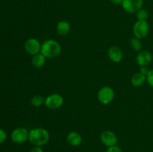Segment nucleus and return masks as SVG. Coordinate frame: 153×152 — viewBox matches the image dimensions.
Returning a JSON list of instances; mask_svg holds the SVG:
<instances>
[{"mask_svg": "<svg viewBox=\"0 0 153 152\" xmlns=\"http://www.w3.org/2000/svg\"><path fill=\"white\" fill-rule=\"evenodd\" d=\"M45 104V98L40 95H34L31 99V104L33 107H39Z\"/></svg>", "mask_w": 153, "mask_h": 152, "instance_id": "nucleus-17", "label": "nucleus"}, {"mask_svg": "<svg viewBox=\"0 0 153 152\" xmlns=\"http://www.w3.org/2000/svg\"><path fill=\"white\" fill-rule=\"evenodd\" d=\"M50 136L49 131L43 128H33L28 133V141L34 146L44 145L49 142Z\"/></svg>", "mask_w": 153, "mask_h": 152, "instance_id": "nucleus-1", "label": "nucleus"}, {"mask_svg": "<svg viewBox=\"0 0 153 152\" xmlns=\"http://www.w3.org/2000/svg\"><path fill=\"white\" fill-rule=\"evenodd\" d=\"M108 56L109 59L112 62L120 63L122 61L123 54V52L120 49V48H119L118 46H114L108 49Z\"/></svg>", "mask_w": 153, "mask_h": 152, "instance_id": "nucleus-11", "label": "nucleus"}, {"mask_svg": "<svg viewBox=\"0 0 153 152\" xmlns=\"http://www.w3.org/2000/svg\"><path fill=\"white\" fill-rule=\"evenodd\" d=\"M46 58L42 53H38L34 55L31 59V64L35 68H41L46 63Z\"/></svg>", "mask_w": 153, "mask_h": 152, "instance_id": "nucleus-15", "label": "nucleus"}, {"mask_svg": "<svg viewBox=\"0 0 153 152\" xmlns=\"http://www.w3.org/2000/svg\"><path fill=\"white\" fill-rule=\"evenodd\" d=\"M136 16L137 18V20H143L147 21L148 18H149V13L146 9H143L142 7L140 10L136 13Z\"/></svg>", "mask_w": 153, "mask_h": 152, "instance_id": "nucleus-18", "label": "nucleus"}, {"mask_svg": "<svg viewBox=\"0 0 153 152\" xmlns=\"http://www.w3.org/2000/svg\"><path fill=\"white\" fill-rule=\"evenodd\" d=\"M67 141L70 145L79 146L82 142V137L79 133L76 131H71L67 136Z\"/></svg>", "mask_w": 153, "mask_h": 152, "instance_id": "nucleus-12", "label": "nucleus"}, {"mask_svg": "<svg viewBox=\"0 0 153 152\" xmlns=\"http://www.w3.org/2000/svg\"><path fill=\"white\" fill-rule=\"evenodd\" d=\"M143 0H123L122 7L125 11L129 13H136L143 7Z\"/></svg>", "mask_w": 153, "mask_h": 152, "instance_id": "nucleus-7", "label": "nucleus"}, {"mask_svg": "<svg viewBox=\"0 0 153 152\" xmlns=\"http://www.w3.org/2000/svg\"><path fill=\"white\" fill-rule=\"evenodd\" d=\"M29 152H43V149L40 147H39V146H34V148H32L31 149V151H30Z\"/></svg>", "mask_w": 153, "mask_h": 152, "instance_id": "nucleus-23", "label": "nucleus"}, {"mask_svg": "<svg viewBox=\"0 0 153 152\" xmlns=\"http://www.w3.org/2000/svg\"><path fill=\"white\" fill-rule=\"evenodd\" d=\"M152 61V55L149 51H140L136 56V62L140 66H148Z\"/></svg>", "mask_w": 153, "mask_h": 152, "instance_id": "nucleus-10", "label": "nucleus"}, {"mask_svg": "<svg viewBox=\"0 0 153 152\" xmlns=\"http://www.w3.org/2000/svg\"><path fill=\"white\" fill-rule=\"evenodd\" d=\"M64 104V98L58 93L50 94L45 98V105L50 110L60 108Z\"/></svg>", "mask_w": 153, "mask_h": 152, "instance_id": "nucleus-5", "label": "nucleus"}, {"mask_svg": "<svg viewBox=\"0 0 153 152\" xmlns=\"http://www.w3.org/2000/svg\"><path fill=\"white\" fill-rule=\"evenodd\" d=\"M105 152H123V151L120 149V148H119L117 145H114V146H112V147L108 148L107 150L105 151Z\"/></svg>", "mask_w": 153, "mask_h": 152, "instance_id": "nucleus-21", "label": "nucleus"}, {"mask_svg": "<svg viewBox=\"0 0 153 152\" xmlns=\"http://www.w3.org/2000/svg\"><path fill=\"white\" fill-rule=\"evenodd\" d=\"M40 53L43 54L46 58L53 59L59 56L61 53V46L56 40H46L42 43Z\"/></svg>", "mask_w": 153, "mask_h": 152, "instance_id": "nucleus-2", "label": "nucleus"}, {"mask_svg": "<svg viewBox=\"0 0 153 152\" xmlns=\"http://www.w3.org/2000/svg\"><path fill=\"white\" fill-rule=\"evenodd\" d=\"M149 69L147 66H140V72H141L142 74L145 75H147L148 73L149 72Z\"/></svg>", "mask_w": 153, "mask_h": 152, "instance_id": "nucleus-22", "label": "nucleus"}, {"mask_svg": "<svg viewBox=\"0 0 153 152\" xmlns=\"http://www.w3.org/2000/svg\"><path fill=\"white\" fill-rule=\"evenodd\" d=\"M129 44L131 49L134 51H135V52H140V51H142L143 44H142V42L140 41V39L137 38V37H132V38L130 39Z\"/></svg>", "mask_w": 153, "mask_h": 152, "instance_id": "nucleus-16", "label": "nucleus"}, {"mask_svg": "<svg viewBox=\"0 0 153 152\" xmlns=\"http://www.w3.org/2000/svg\"><path fill=\"white\" fill-rule=\"evenodd\" d=\"M110 1L111 3L117 5V4H122V2L123 0H110Z\"/></svg>", "mask_w": 153, "mask_h": 152, "instance_id": "nucleus-24", "label": "nucleus"}, {"mask_svg": "<svg viewBox=\"0 0 153 152\" xmlns=\"http://www.w3.org/2000/svg\"><path fill=\"white\" fill-rule=\"evenodd\" d=\"M146 81V75L142 74L141 72L134 73L131 78V83L135 87L141 86Z\"/></svg>", "mask_w": 153, "mask_h": 152, "instance_id": "nucleus-14", "label": "nucleus"}, {"mask_svg": "<svg viewBox=\"0 0 153 152\" xmlns=\"http://www.w3.org/2000/svg\"><path fill=\"white\" fill-rule=\"evenodd\" d=\"M28 133L29 132L26 128H22V127L16 128L12 131L10 139H11L12 142H13L14 143L21 144L28 139Z\"/></svg>", "mask_w": 153, "mask_h": 152, "instance_id": "nucleus-6", "label": "nucleus"}, {"mask_svg": "<svg viewBox=\"0 0 153 152\" xmlns=\"http://www.w3.org/2000/svg\"><path fill=\"white\" fill-rule=\"evenodd\" d=\"M100 139L102 144L106 147H112L116 145L117 143V137L111 131H104L100 135Z\"/></svg>", "mask_w": 153, "mask_h": 152, "instance_id": "nucleus-9", "label": "nucleus"}, {"mask_svg": "<svg viewBox=\"0 0 153 152\" xmlns=\"http://www.w3.org/2000/svg\"><path fill=\"white\" fill-rule=\"evenodd\" d=\"M146 81H147L148 84L153 88V69L149 70V73L146 75Z\"/></svg>", "mask_w": 153, "mask_h": 152, "instance_id": "nucleus-19", "label": "nucleus"}, {"mask_svg": "<svg viewBox=\"0 0 153 152\" xmlns=\"http://www.w3.org/2000/svg\"><path fill=\"white\" fill-rule=\"evenodd\" d=\"M7 138V134L3 129L0 128V144L4 142Z\"/></svg>", "mask_w": 153, "mask_h": 152, "instance_id": "nucleus-20", "label": "nucleus"}, {"mask_svg": "<svg viewBox=\"0 0 153 152\" xmlns=\"http://www.w3.org/2000/svg\"><path fill=\"white\" fill-rule=\"evenodd\" d=\"M41 46L42 44L37 39L31 37V38H28V40H26V41L25 42L24 47H25V50L26 51L27 53L34 56L37 54L40 53Z\"/></svg>", "mask_w": 153, "mask_h": 152, "instance_id": "nucleus-8", "label": "nucleus"}, {"mask_svg": "<svg viewBox=\"0 0 153 152\" xmlns=\"http://www.w3.org/2000/svg\"><path fill=\"white\" fill-rule=\"evenodd\" d=\"M149 32V25L147 21L137 20L133 25V34L137 38H145Z\"/></svg>", "mask_w": 153, "mask_h": 152, "instance_id": "nucleus-4", "label": "nucleus"}, {"mask_svg": "<svg viewBox=\"0 0 153 152\" xmlns=\"http://www.w3.org/2000/svg\"><path fill=\"white\" fill-rule=\"evenodd\" d=\"M71 25L67 20H61L57 24L56 31L60 36H66L70 32Z\"/></svg>", "mask_w": 153, "mask_h": 152, "instance_id": "nucleus-13", "label": "nucleus"}, {"mask_svg": "<svg viewBox=\"0 0 153 152\" xmlns=\"http://www.w3.org/2000/svg\"><path fill=\"white\" fill-rule=\"evenodd\" d=\"M97 98L102 104H108L114 98V91L109 86H104L100 88L97 93Z\"/></svg>", "mask_w": 153, "mask_h": 152, "instance_id": "nucleus-3", "label": "nucleus"}]
</instances>
